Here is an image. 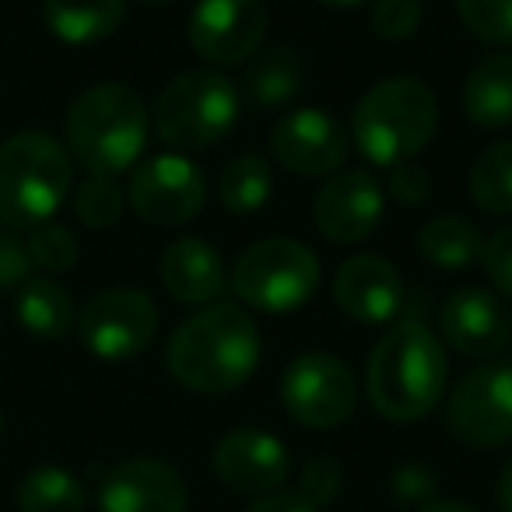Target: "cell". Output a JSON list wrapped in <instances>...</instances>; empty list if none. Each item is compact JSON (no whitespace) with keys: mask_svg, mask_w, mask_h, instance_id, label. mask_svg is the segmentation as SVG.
Returning a JSON list of instances; mask_svg holds the SVG:
<instances>
[{"mask_svg":"<svg viewBox=\"0 0 512 512\" xmlns=\"http://www.w3.org/2000/svg\"><path fill=\"white\" fill-rule=\"evenodd\" d=\"M165 365L193 393H232L260 365V330L242 306H207L172 334Z\"/></svg>","mask_w":512,"mask_h":512,"instance_id":"1","label":"cell"},{"mask_svg":"<svg viewBox=\"0 0 512 512\" xmlns=\"http://www.w3.org/2000/svg\"><path fill=\"white\" fill-rule=\"evenodd\" d=\"M449 362L442 341L421 320H400L372 348L365 369L369 404L386 421H421L446 393Z\"/></svg>","mask_w":512,"mask_h":512,"instance_id":"2","label":"cell"},{"mask_svg":"<svg viewBox=\"0 0 512 512\" xmlns=\"http://www.w3.org/2000/svg\"><path fill=\"white\" fill-rule=\"evenodd\" d=\"M71 155L92 176H120L148 144V109L127 85H95L67 113Z\"/></svg>","mask_w":512,"mask_h":512,"instance_id":"3","label":"cell"},{"mask_svg":"<svg viewBox=\"0 0 512 512\" xmlns=\"http://www.w3.org/2000/svg\"><path fill=\"white\" fill-rule=\"evenodd\" d=\"M439 102L418 78H386L362 95L351 116V137L358 151L376 165L411 162L435 137Z\"/></svg>","mask_w":512,"mask_h":512,"instance_id":"4","label":"cell"},{"mask_svg":"<svg viewBox=\"0 0 512 512\" xmlns=\"http://www.w3.org/2000/svg\"><path fill=\"white\" fill-rule=\"evenodd\" d=\"M71 193V158L43 130H25L0 144V221L39 228Z\"/></svg>","mask_w":512,"mask_h":512,"instance_id":"5","label":"cell"},{"mask_svg":"<svg viewBox=\"0 0 512 512\" xmlns=\"http://www.w3.org/2000/svg\"><path fill=\"white\" fill-rule=\"evenodd\" d=\"M239 123V92L218 71H190L165 85L155 102V130L169 148L204 151Z\"/></svg>","mask_w":512,"mask_h":512,"instance_id":"6","label":"cell"},{"mask_svg":"<svg viewBox=\"0 0 512 512\" xmlns=\"http://www.w3.org/2000/svg\"><path fill=\"white\" fill-rule=\"evenodd\" d=\"M232 288L260 313H295L320 288V260L306 242L267 239L235 260Z\"/></svg>","mask_w":512,"mask_h":512,"instance_id":"7","label":"cell"},{"mask_svg":"<svg viewBox=\"0 0 512 512\" xmlns=\"http://www.w3.org/2000/svg\"><path fill=\"white\" fill-rule=\"evenodd\" d=\"M281 404L302 428L327 432L355 414L358 386L351 369L334 355L306 351L281 376Z\"/></svg>","mask_w":512,"mask_h":512,"instance_id":"8","label":"cell"},{"mask_svg":"<svg viewBox=\"0 0 512 512\" xmlns=\"http://www.w3.org/2000/svg\"><path fill=\"white\" fill-rule=\"evenodd\" d=\"M81 344L102 362H130L158 334L155 299L141 288H109L81 313Z\"/></svg>","mask_w":512,"mask_h":512,"instance_id":"9","label":"cell"},{"mask_svg":"<svg viewBox=\"0 0 512 512\" xmlns=\"http://www.w3.org/2000/svg\"><path fill=\"white\" fill-rule=\"evenodd\" d=\"M449 432L474 449L512 442V365L488 362L467 372L446 407Z\"/></svg>","mask_w":512,"mask_h":512,"instance_id":"10","label":"cell"},{"mask_svg":"<svg viewBox=\"0 0 512 512\" xmlns=\"http://www.w3.org/2000/svg\"><path fill=\"white\" fill-rule=\"evenodd\" d=\"M130 207L137 218L158 228L186 225L207 204L204 172L183 155H155L144 165H137L130 179Z\"/></svg>","mask_w":512,"mask_h":512,"instance_id":"11","label":"cell"},{"mask_svg":"<svg viewBox=\"0 0 512 512\" xmlns=\"http://www.w3.org/2000/svg\"><path fill=\"white\" fill-rule=\"evenodd\" d=\"M264 36V0H200L190 15V46L207 64H242L260 50Z\"/></svg>","mask_w":512,"mask_h":512,"instance_id":"12","label":"cell"},{"mask_svg":"<svg viewBox=\"0 0 512 512\" xmlns=\"http://www.w3.org/2000/svg\"><path fill=\"white\" fill-rule=\"evenodd\" d=\"M214 474L235 495L267 498L292 477V456L264 428H235L214 446Z\"/></svg>","mask_w":512,"mask_h":512,"instance_id":"13","label":"cell"},{"mask_svg":"<svg viewBox=\"0 0 512 512\" xmlns=\"http://www.w3.org/2000/svg\"><path fill=\"white\" fill-rule=\"evenodd\" d=\"M386 211V193L365 169L337 172L313 200V221L330 242L355 246L379 228Z\"/></svg>","mask_w":512,"mask_h":512,"instance_id":"14","label":"cell"},{"mask_svg":"<svg viewBox=\"0 0 512 512\" xmlns=\"http://www.w3.org/2000/svg\"><path fill=\"white\" fill-rule=\"evenodd\" d=\"M271 151L295 176H330L341 169L348 137L341 123L323 109H295L271 130Z\"/></svg>","mask_w":512,"mask_h":512,"instance_id":"15","label":"cell"},{"mask_svg":"<svg viewBox=\"0 0 512 512\" xmlns=\"http://www.w3.org/2000/svg\"><path fill=\"white\" fill-rule=\"evenodd\" d=\"M102 512H186V484L165 460L137 456L106 474L99 488Z\"/></svg>","mask_w":512,"mask_h":512,"instance_id":"16","label":"cell"},{"mask_svg":"<svg viewBox=\"0 0 512 512\" xmlns=\"http://www.w3.org/2000/svg\"><path fill=\"white\" fill-rule=\"evenodd\" d=\"M442 337L449 348L467 358H488L512 341V313L498 295L484 288H463L449 295L439 316Z\"/></svg>","mask_w":512,"mask_h":512,"instance_id":"17","label":"cell"},{"mask_svg":"<svg viewBox=\"0 0 512 512\" xmlns=\"http://www.w3.org/2000/svg\"><path fill=\"white\" fill-rule=\"evenodd\" d=\"M334 299L344 316L358 323H386L400 313L404 285L390 260L383 256H351L344 260L334 281Z\"/></svg>","mask_w":512,"mask_h":512,"instance_id":"18","label":"cell"},{"mask_svg":"<svg viewBox=\"0 0 512 512\" xmlns=\"http://www.w3.org/2000/svg\"><path fill=\"white\" fill-rule=\"evenodd\" d=\"M162 285L183 306H204L225 292V260L211 242L179 239L162 256Z\"/></svg>","mask_w":512,"mask_h":512,"instance_id":"19","label":"cell"},{"mask_svg":"<svg viewBox=\"0 0 512 512\" xmlns=\"http://www.w3.org/2000/svg\"><path fill=\"white\" fill-rule=\"evenodd\" d=\"M463 113L484 130H502L512 123V57L498 53L470 71L463 85Z\"/></svg>","mask_w":512,"mask_h":512,"instance_id":"20","label":"cell"},{"mask_svg":"<svg viewBox=\"0 0 512 512\" xmlns=\"http://www.w3.org/2000/svg\"><path fill=\"white\" fill-rule=\"evenodd\" d=\"M46 25L71 46L99 43L120 29L127 0H46Z\"/></svg>","mask_w":512,"mask_h":512,"instance_id":"21","label":"cell"},{"mask_svg":"<svg viewBox=\"0 0 512 512\" xmlns=\"http://www.w3.org/2000/svg\"><path fill=\"white\" fill-rule=\"evenodd\" d=\"M18 320L32 337L60 341L74 327V299L50 278H29L18 292Z\"/></svg>","mask_w":512,"mask_h":512,"instance_id":"22","label":"cell"},{"mask_svg":"<svg viewBox=\"0 0 512 512\" xmlns=\"http://www.w3.org/2000/svg\"><path fill=\"white\" fill-rule=\"evenodd\" d=\"M484 239L467 218H453V214H442V218L428 221L418 232V253L425 256L428 264L442 267V271H460L470 267L481 256Z\"/></svg>","mask_w":512,"mask_h":512,"instance_id":"23","label":"cell"},{"mask_svg":"<svg viewBox=\"0 0 512 512\" xmlns=\"http://www.w3.org/2000/svg\"><path fill=\"white\" fill-rule=\"evenodd\" d=\"M85 505V484L64 467H36L18 484V509L22 512H85Z\"/></svg>","mask_w":512,"mask_h":512,"instance_id":"24","label":"cell"},{"mask_svg":"<svg viewBox=\"0 0 512 512\" xmlns=\"http://www.w3.org/2000/svg\"><path fill=\"white\" fill-rule=\"evenodd\" d=\"M302 81H306V71H302V60L295 57L292 50H271L256 60L246 74V92L256 106L264 109H281L302 92Z\"/></svg>","mask_w":512,"mask_h":512,"instance_id":"25","label":"cell"},{"mask_svg":"<svg viewBox=\"0 0 512 512\" xmlns=\"http://www.w3.org/2000/svg\"><path fill=\"white\" fill-rule=\"evenodd\" d=\"M274 176L260 155H239L225 165L218 179V197L228 214H253L271 200Z\"/></svg>","mask_w":512,"mask_h":512,"instance_id":"26","label":"cell"},{"mask_svg":"<svg viewBox=\"0 0 512 512\" xmlns=\"http://www.w3.org/2000/svg\"><path fill=\"white\" fill-rule=\"evenodd\" d=\"M470 197L488 214H512V141H498L477 155Z\"/></svg>","mask_w":512,"mask_h":512,"instance_id":"27","label":"cell"},{"mask_svg":"<svg viewBox=\"0 0 512 512\" xmlns=\"http://www.w3.org/2000/svg\"><path fill=\"white\" fill-rule=\"evenodd\" d=\"M456 15L484 43L512 46V0H456Z\"/></svg>","mask_w":512,"mask_h":512,"instance_id":"28","label":"cell"},{"mask_svg":"<svg viewBox=\"0 0 512 512\" xmlns=\"http://www.w3.org/2000/svg\"><path fill=\"white\" fill-rule=\"evenodd\" d=\"M74 214L88 228H109L123 214V190L113 183V176H92L74 193Z\"/></svg>","mask_w":512,"mask_h":512,"instance_id":"29","label":"cell"},{"mask_svg":"<svg viewBox=\"0 0 512 512\" xmlns=\"http://www.w3.org/2000/svg\"><path fill=\"white\" fill-rule=\"evenodd\" d=\"M29 253H32V264H39L43 271L53 274H64L78 264V242H74L71 228L53 225V221L32 228Z\"/></svg>","mask_w":512,"mask_h":512,"instance_id":"30","label":"cell"},{"mask_svg":"<svg viewBox=\"0 0 512 512\" xmlns=\"http://www.w3.org/2000/svg\"><path fill=\"white\" fill-rule=\"evenodd\" d=\"M421 15H425L421 0H376V8H372V32L379 39L397 43V39H407L418 32Z\"/></svg>","mask_w":512,"mask_h":512,"instance_id":"31","label":"cell"},{"mask_svg":"<svg viewBox=\"0 0 512 512\" xmlns=\"http://www.w3.org/2000/svg\"><path fill=\"white\" fill-rule=\"evenodd\" d=\"M341 484H344L341 463H337L334 456H316V460L302 470L299 491H295V495H299L306 505H313V509H320V505L334 502L337 491H341Z\"/></svg>","mask_w":512,"mask_h":512,"instance_id":"32","label":"cell"},{"mask_svg":"<svg viewBox=\"0 0 512 512\" xmlns=\"http://www.w3.org/2000/svg\"><path fill=\"white\" fill-rule=\"evenodd\" d=\"M481 260H484V271H488L491 285L512 299V225L509 228H498L481 249Z\"/></svg>","mask_w":512,"mask_h":512,"instance_id":"33","label":"cell"},{"mask_svg":"<svg viewBox=\"0 0 512 512\" xmlns=\"http://www.w3.org/2000/svg\"><path fill=\"white\" fill-rule=\"evenodd\" d=\"M32 253L29 242L15 239V235H0V292L18 288L32 278Z\"/></svg>","mask_w":512,"mask_h":512,"instance_id":"34","label":"cell"},{"mask_svg":"<svg viewBox=\"0 0 512 512\" xmlns=\"http://www.w3.org/2000/svg\"><path fill=\"white\" fill-rule=\"evenodd\" d=\"M390 193L400 200V204L418 207V204H425L428 193H432V176H428L418 162H400V165H393Z\"/></svg>","mask_w":512,"mask_h":512,"instance_id":"35","label":"cell"},{"mask_svg":"<svg viewBox=\"0 0 512 512\" xmlns=\"http://www.w3.org/2000/svg\"><path fill=\"white\" fill-rule=\"evenodd\" d=\"M246 512H320V509L306 505L299 495H267V498H256Z\"/></svg>","mask_w":512,"mask_h":512,"instance_id":"36","label":"cell"},{"mask_svg":"<svg viewBox=\"0 0 512 512\" xmlns=\"http://www.w3.org/2000/svg\"><path fill=\"white\" fill-rule=\"evenodd\" d=\"M495 498H498V509H502V512H512V460L505 463L502 474H498Z\"/></svg>","mask_w":512,"mask_h":512,"instance_id":"37","label":"cell"},{"mask_svg":"<svg viewBox=\"0 0 512 512\" xmlns=\"http://www.w3.org/2000/svg\"><path fill=\"white\" fill-rule=\"evenodd\" d=\"M421 512H477L474 505L467 502H453V498H442V502H425Z\"/></svg>","mask_w":512,"mask_h":512,"instance_id":"38","label":"cell"},{"mask_svg":"<svg viewBox=\"0 0 512 512\" xmlns=\"http://www.w3.org/2000/svg\"><path fill=\"white\" fill-rule=\"evenodd\" d=\"M320 4H327V8H358L365 0H320Z\"/></svg>","mask_w":512,"mask_h":512,"instance_id":"39","label":"cell"},{"mask_svg":"<svg viewBox=\"0 0 512 512\" xmlns=\"http://www.w3.org/2000/svg\"><path fill=\"white\" fill-rule=\"evenodd\" d=\"M141 4H155V8H162V4H172V0H141Z\"/></svg>","mask_w":512,"mask_h":512,"instance_id":"40","label":"cell"},{"mask_svg":"<svg viewBox=\"0 0 512 512\" xmlns=\"http://www.w3.org/2000/svg\"><path fill=\"white\" fill-rule=\"evenodd\" d=\"M0 432H4V414H0Z\"/></svg>","mask_w":512,"mask_h":512,"instance_id":"41","label":"cell"}]
</instances>
